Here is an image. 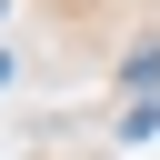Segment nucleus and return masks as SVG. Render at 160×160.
<instances>
[{
	"instance_id": "obj_2",
	"label": "nucleus",
	"mask_w": 160,
	"mask_h": 160,
	"mask_svg": "<svg viewBox=\"0 0 160 160\" xmlns=\"http://www.w3.org/2000/svg\"><path fill=\"white\" fill-rule=\"evenodd\" d=\"M0 80H10V50H0Z\"/></svg>"
},
{
	"instance_id": "obj_1",
	"label": "nucleus",
	"mask_w": 160,
	"mask_h": 160,
	"mask_svg": "<svg viewBox=\"0 0 160 160\" xmlns=\"http://www.w3.org/2000/svg\"><path fill=\"white\" fill-rule=\"evenodd\" d=\"M120 80H130V90H150V100H160V40H140V50H130V60H120Z\"/></svg>"
}]
</instances>
